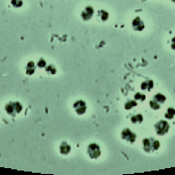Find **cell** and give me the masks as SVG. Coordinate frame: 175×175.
Returning a JSON list of instances; mask_svg holds the SVG:
<instances>
[{"label":"cell","instance_id":"obj_15","mask_svg":"<svg viewBox=\"0 0 175 175\" xmlns=\"http://www.w3.org/2000/svg\"><path fill=\"white\" fill-rule=\"evenodd\" d=\"M136 105H138V101H136V99L127 100V101L125 102V105H124L125 110H131V109H133L134 107H136Z\"/></svg>","mask_w":175,"mask_h":175},{"label":"cell","instance_id":"obj_8","mask_svg":"<svg viewBox=\"0 0 175 175\" xmlns=\"http://www.w3.org/2000/svg\"><path fill=\"white\" fill-rule=\"evenodd\" d=\"M36 63H34L33 60H30V62H28V64H26V66H25V73H26V75H28V76H31V75H33L34 73H35V69H36Z\"/></svg>","mask_w":175,"mask_h":175},{"label":"cell","instance_id":"obj_25","mask_svg":"<svg viewBox=\"0 0 175 175\" xmlns=\"http://www.w3.org/2000/svg\"><path fill=\"white\" fill-rule=\"evenodd\" d=\"M172 2H174V4H175V0H172Z\"/></svg>","mask_w":175,"mask_h":175},{"label":"cell","instance_id":"obj_4","mask_svg":"<svg viewBox=\"0 0 175 175\" xmlns=\"http://www.w3.org/2000/svg\"><path fill=\"white\" fill-rule=\"evenodd\" d=\"M121 138L129 143H134L136 140V134L134 132H132L130 129H124L121 132Z\"/></svg>","mask_w":175,"mask_h":175},{"label":"cell","instance_id":"obj_21","mask_svg":"<svg viewBox=\"0 0 175 175\" xmlns=\"http://www.w3.org/2000/svg\"><path fill=\"white\" fill-rule=\"evenodd\" d=\"M10 2L11 6L15 7V8H21V7H23V4H24L23 0H11Z\"/></svg>","mask_w":175,"mask_h":175},{"label":"cell","instance_id":"obj_3","mask_svg":"<svg viewBox=\"0 0 175 175\" xmlns=\"http://www.w3.org/2000/svg\"><path fill=\"white\" fill-rule=\"evenodd\" d=\"M86 153H88V156H89L91 159H98L100 157V155H101V149L99 147V144L92 142V143H90V144L88 146Z\"/></svg>","mask_w":175,"mask_h":175},{"label":"cell","instance_id":"obj_19","mask_svg":"<svg viewBox=\"0 0 175 175\" xmlns=\"http://www.w3.org/2000/svg\"><path fill=\"white\" fill-rule=\"evenodd\" d=\"M133 99H136V101H144V100H146V95H144V93H141V92H136Z\"/></svg>","mask_w":175,"mask_h":175},{"label":"cell","instance_id":"obj_7","mask_svg":"<svg viewBox=\"0 0 175 175\" xmlns=\"http://www.w3.org/2000/svg\"><path fill=\"white\" fill-rule=\"evenodd\" d=\"M131 25H132V28H133L134 31H138V32H141V31H143V30H144V28H146L143 19H142L141 17H139V16L134 17V18L132 19Z\"/></svg>","mask_w":175,"mask_h":175},{"label":"cell","instance_id":"obj_22","mask_svg":"<svg viewBox=\"0 0 175 175\" xmlns=\"http://www.w3.org/2000/svg\"><path fill=\"white\" fill-rule=\"evenodd\" d=\"M36 66L39 68H45L47 66V62H45V58H40L39 60L36 62Z\"/></svg>","mask_w":175,"mask_h":175},{"label":"cell","instance_id":"obj_24","mask_svg":"<svg viewBox=\"0 0 175 175\" xmlns=\"http://www.w3.org/2000/svg\"><path fill=\"white\" fill-rule=\"evenodd\" d=\"M171 42H175V36H173V38H172V40H171Z\"/></svg>","mask_w":175,"mask_h":175},{"label":"cell","instance_id":"obj_17","mask_svg":"<svg viewBox=\"0 0 175 175\" xmlns=\"http://www.w3.org/2000/svg\"><path fill=\"white\" fill-rule=\"evenodd\" d=\"M153 100H156L157 102H159L160 105H163V104H165L166 102V96L165 95H163V93H156L155 96H153Z\"/></svg>","mask_w":175,"mask_h":175},{"label":"cell","instance_id":"obj_14","mask_svg":"<svg viewBox=\"0 0 175 175\" xmlns=\"http://www.w3.org/2000/svg\"><path fill=\"white\" fill-rule=\"evenodd\" d=\"M131 122H132L133 124H141L142 122H143V116H142V114H136V115L131 116Z\"/></svg>","mask_w":175,"mask_h":175},{"label":"cell","instance_id":"obj_1","mask_svg":"<svg viewBox=\"0 0 175 175\" xmlns=\"http://www.w3.org/2000/svg\"><path fill=\"white\" fill-rule=\"evenodd\" d=\"M6 113L10 116H15L16 114H19L23 110V106L19 101H9L5 106Z\"/></svg>","mask_w":175,"mask_h":175},{"label":"cell","instance_id":"obj_12","mask_svg":"<svg viewBox=\"0 0 175 175\" xmlns=\"http://www.w3.org/2000/svg\"><path fill=\"white\" fill-rule=\"evenodd\" d=\"M97 17H98V19H99V21H101V22H106V21H108V18H109V13H108L107 10L100 9V10L97 11Z\"/></svg>","mask_w":175,"mask_h":175},{"label":"cell","instance_id":"obj_6","mask_svg":"<svg viewBox=\"0 0 175 175\" xmlns=\"http://www.w3.org/2000/svg\"><path fill=\"white\" fill-rule=\"evenodd\" d=\"M93 15H95V8L92 6H86L84 9L81 11V18L84 22L90 21L91 18L93 17Z\"/></svg>","mask_w":175,"mask_h":175},{"label":"cell","instance_id":"obj_11","mask_svg":"<svg viewBox=\"0 0 175 175\" xmlns=\"http://www.w3.org/2000/svg\"><path fill=\"white\" fill-rule=\"evenodd\" d=\"M72 148H71V144H68L67 142H62L60 146H59V153L64 155V156H67L68 153H71Z\"/></svg>","mask_w":175,"mask_h":175},{"label":"cell","instance_id":"obj_20","mask_svg":"<svg viewBox=\"0 0 175 175\" xmlns=\"http://www.w3.org/2000/svg\"><path fill=\"white\" fill-rule=\"evenodd\" d=\"M151 147H153V151H157L159 148H160V142L156 139L153 138V142H151Z\"/></svg>","mask_w":175,"mask_h":175},{"label":"cell","instance_id":"obj_16","mask_svg":"<svg viewBox=\"0 0 175 175\" xmlns=\"http://www.w3.org/2000/svg\"><path fill=\"white\" fill-rule=\"evenodd\" d=\"M45 73L48 74V75H55L57 73V68L55 65H52V64H47V66L45 67Z\"/></svg>","mask_w":175,"mask_h":175},{"label":"cell","instance_id":"obj_13","mask_svg":"<svg viewBox=\"0 0 175 175\" xmlns=\"http://www.w3.org/2000/svg\"><path fill=\"white\" fill-rule=\"evenodd\" d=\"M165 118L167 119V121H172V119L175 117V108L173 107H168L166 109V112L164 114Z\"/></svg>","mask_w":175,"mask_h":175},{"label":"cell","instance_id":"obj_9","mask_svg":"<svg viewBox=\"0 0 175 175\" xmlns=\"http://www.w3.org/2000/svg\"><path fill=\"white\" fill-rule=\"evenodd\" d=\"M151 142H153V138H144L142 140V148H143V150L146 153H151L153 151Z\"/></svg>","mask_w":175,"mask_h":175},{"label":"cell","instance_id":"obj_23","mask_svg":"<svg viewBox=\"0 0 175 175\" xmlns=\"http://www.w3.org/2000/svg\"><path fill=\"white\" fill-rule=\"evenodd\" d=\"M171 48H172L173 50H175V42H171Z\"/></svg>","mask_w":175,"mask_h":175},{"label":"cell","instance_id":"obj_18","mask_svg":"<svg viewBox=\"0 0 175 175\" xmlns=\"http://www.w3.org/2000/svg\"><path fill=\"white\" fill-rule=\"evenodd\" d=\"M149 106H150V108L153 109V110H155V112H157V110H159L160 109V104L159 102H157L156 100H150V102H149Z\"/></svg>","mask_w":175,"mask_h":175},{"label":"cell","instance_id":"obj_10","mask_svg":"<svg viewBox=\"0 0 175 175\" xmlns=\"http://www.w3.org/2000/svg\"><path fill=\"white\" fill-rule=\"evenodd\" d=\"M155 86V83H153V80H147V81H143L140 85L142 91H151Z\"/></svg>","mask_w":175,"mask_h":175},{"label":"cell","instance_id":"obj_2","mask_svg":"<svg viewBox=\"0 0 175 175\" xmlns=\"http://www.w3.org/2000/svg\"><path fill=\"white\" fill-rule=\"evenodd\" d=\"M153 129L156 131V133L158 134V136H165V134H167L168 132H170V123L167 122V121H158L155 126H153Z\"/></svg>","mask_w":175,"mask_h":175},{"label":"cell","instance_id":"obj_5","mask_svg":"<svg viewBox=\"0 0 175 175\" xmlns=\"http://www.w3.org/2000/svg\"><path fill=\"white\" fill-rule=\"evenodd\" d=\"M73 108L77 115H84L86 109H88V106H86V102L84 100H76L74 102Z\"/></svg>","mask_w":175,"mask_h":175}]
</instances>
